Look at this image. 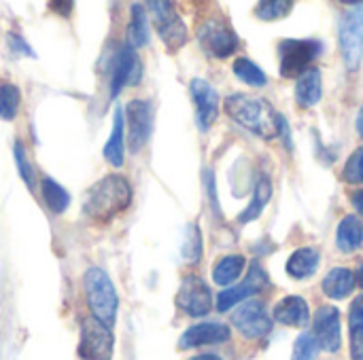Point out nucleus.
<instances>
[{
  "label": "nucleus",
  "mask_w": 363,
  "mask_h": 360,
  "mask_svg": "<svg viewBox=\"0 0 363 360\" xmlns=\"http://www.w3.org/2000/svg\"><path fill=\"white\" fill-rule=\"evenodd\" d=\"M123 157H125V117H123V108L117 106L115 112H113L111 136H108V140L104 144V159L113 168H121Z\"/></svg>",
  "instance_id": "nucleus-18"
},
{
  "label": "nucleus",
  "mask_w": 363,
  "mask_h": 360,
  "mask_svg": "<svg viewBox=\"0 0 363 360\" xmlns=\"http://www.w3.org/2000/svg\"><path fill=\"white\" fill-rule=\"evenodd\" d=\"M232 325L247 339H259L272 331V318L268 316L266 306L262 301H245L232 314Z\"/></svg>",
  "instance_id": "nucleus-11"
},
{
  "label": "nucleus",
  "mask_w": 363,
  "mask_h": 360,
  "mask_svg": "<svg viewBox=\"0 0 363 360\" xmlns=\"http://www.w3.org/2000/svg\"><path fill=\"white\" fill-rule=\"evenodd\" d=\"M189 360H221L217 354H200V356H194Z\"/></svg>",
  "instance_id": "nucleus-39"
},
{
  "label": "nucleus",
  "mask_w": 363,
  "mask_h": 360,
  "mask_svg": "<svg viewBox=\"0 0 363 360\" xmlns=\"http://www.w3.org/2000/svg\"><path fill=\"white\" fill-rule=\"evenodd\" d=\"M181 255L187 263L200 261V257H202V233H200L198 225H187L183 246H181Z\"/></svg>",
  "instance_id": "nucleus-30"
},
{
  "label": "nucleus",
  "mask_w": 363,
  "mask_h": 360,
  "mask_svg": "<svg viewBox=\"0 0 363 360\" xmlns=\"http://www.w3.org/2000/svg\"><path fill=\"white\" fill-rule=\"evenodd\" d=\"M177 306L191 318H202L213 310V293L208 284L198 276L183 278L179 293H177Z\"/></svg>",
  "instance_id": "nucleus-10"
},
{
  "label": "nucleus",
  "mask_w": 363,
  "mask_h": 360,
  "mask_svg": "<svg viewBox=\"0 0 363 360\" xmlns=\"http://www.w3.org/2000/svg\"><path fill=\"white\" fill-rule=\"evenodd\" d=\"M363 242V223L359 216L349 214L340 221L336 231V244L340 252H353L362 246Z\"/></svg>",
  "instance_id": "nucleus-22"
},
{
  "label": "nucleus",
  "mask_w": 363,
  "mask_h": 360,
  "mask_svg": "<svg viewBox=\"0 0 363 360\" xmlns=\"http://www.w3.org/2000/svg\"><path fill=\"white\" fill-rule=\"evenodd\" d=\"M247 259L242 255H228L217 261L213 267V282L219 286H232L245 272Z\"/></svg>",
  "instance_id": "nucleus-23"
},
{
  "label": "nucleus",
  "mask_w": 363,
  "mask_h": 360,
  "mask_svg": "<svg viewBox=\"0 0 363 360\" xmlns=\"http://www.w3.org/2000/svg\"><path fill=\"white\" fill-rule=\"evenodd\" d=\"M79 354L83 360H111L113 356V333L96 318H85L81 325Z\"/></svg>",
  "instance_id": "nucleus-9"
},
{
  "label": "nucleus",
  "mask_w": 363,
  "mask_h": 360,
  "mask_svg": "<svg viewBox=\"0 0 363 360\" xmlns=\"http://www.w3.org/2000/svg\"><path fill=\"white\" fill-rule=\"evenodd\" d=\"M189 93L191 100L196 104V121L200 125L202 132H206L219 115V95L213 89L211 83H206L204 79H194L189 83Z\"/></svg>",
  "instance_id": "nucleus-14"
},
{
  "label": "nucleus",
  "mask_w": 363,
  "mask_h": 360,
  "mask_svg": "<svg viewBox=\"0 0 363 360\" xmlns=\"http://www.w3.org/2000/svg\"><path fill=\"white\" fill-rule=\"evenodd\" d=\"M355 125H357V134L363 138V106L359 108V115H357V123Z\"/></svg>",
  "instance_id": "nucleus-38"
},
{
  "label": "nucleus",
  "mask_w": 363,
  "mask_h": 360,
  "mask_svg": "<svg viewBox=\"0 0 363 360\" xmlns=\"http://www.w3.org/2000/svg\"><path fill=\"white\" fill-rule=\"evenodd\" d=\"M317 352H319V346H317L315 337L311 333H302L296 339L291 360H315L317 359Z\"/></svg>",
  "instance_id": "nucleus-33"
},
{
  "label": "nucleus",
  "mask_w": 363,
  "mask_h": 360,
  "mask_svg": "<svg viewBox=\"0 0 363 360\" xmlns=\"http://www.w3.org/2000/svg\"><path fill=\"white\" fill-rule=\"evenodd\" d=\"M198 42L202 51L211 57L225 59L238 49L236 32L221 19H206L198 28Z\"/></svg>",
  "instance_id": "nucleus-7"
},
{
  "label": "nucleus",
  "mask_w": 363,
  "mask_h": 360,
  "mask_svg": "<svg viewBox=\"0 0 363 360\" xmlns=\"http://www.w3.org/2000/svg\"><path fill=\"white\" fill-rule=\"evenodd\" d=\"M323 293L330 299H347L355 291V274L347 267H334L321 282Z\"/></svg>",
  "instance_id": "nucleus-21"
},
{
  "label": "nucleus",
  "mask_w": 363,
  "mask_h": 360,
  "mask_svg": "<svg viewBox=\"0 0 363 360\" xmlns=\"http://www.w3.org/2000/svg\"><path fill=\"white\" fill-rule=\"evenodd\" d=\"M294 8V2L289 0H266L259 2L255 8V15L264 21H277L281 17H287Z\"/></svg>",
  "instance_id": "nucleus-31"
},
{
  "label": "nucleus",
  "mask_w": 363,
  "mask_h": 360,
  "mask_svg": "<svg viewBox=\"0 0 363 360\" xmlns=\"http://www.w3.org/2000/svg\"><path fill=\"white\" fill-rule=\"evenodd\" d=\"M342 178H345V182H351V185L363 182V146L349 157V161L342 170Z\"/></svg>",
  "instance_id": "nucleus-34"
},
{
  "label": "nucleus",
  "mask_w": 363,
  "mask_h": 360,
  "mask_svg": "<svg viewBox=\"0 0 363 360\" xmlns=\"http://www.w3.org/2000/svg\"><path fill=\"white\" fill-rule=\"evenodd\" d=\"M319 261H321V255L317 248L313 246L298 248L287 261V274L296 280H306L315 276V272L319 269Z\"/></svg>",
  "instance_id": "nucleus-20"
},
{
  "label": "nucleus",
  "mask_w": 363,
  "mask_h": 360,
  "mask_svg": "<svg viewBox=\"0 0 363 360\" xmlns=\"http://www.w3.org/2000/svg\"><path fill=\"white\" fill-rule=\"evenodd\" d=\"M234 74H236L242 83H247V85H251V87H264V85L268 83L266 72H264L253 59H249V57H238V59L234 62Z\"/></svg>",
  "instance_id": "nucleus-29"
},
{
  "label": "nucleus",
  "mask_w": 363,
  "mask_h": 360,
  "mask_svg": "<svg viewBox=\"0 0 363 360\" xmlns=\"http://www.w3.org/2000/svg\"><path fill=\"white\" fill-rule=\"evenodd\" d=\"M40 193H43V199H45L47 208L53 214H64L66 208L70 206V193L57 180H53L49 176L40 178Z\"/></svg>",
  "instance_id": "nucleus-25"
},
{
  "label": "nucleus",
  "mask_w": 363,
  "mask_h": 360,
  "mask_svg": "<svg viewBox=\"0 0 363 360\" xmlns=\"http://www.w3.org/2000/svg\"><path fill=\"white\" fill-rule=\"evenodd\" d=\"M223 106H225V112L238 125L253 132L255 136H262V138L270 140V138L281 134L283 117H279V112L270 106V102H266L262 98L234 93V95L225 98Z\"/></svg>",
  "instance_id": "nucleus-2"
},
{
  "label": "nucleus",
  "mask_w": 363,
  "mask_h": 360,
  "mask_svg": "<svg viewBox=\"0 0 363 360\" xmlns=\"http://www.w3.org/2000/svg\"><path fill=\"white\" fill-rule=\"evenodd\" d=\"M323 51L321 40H296L287 38L279 45V57H281V76L294 79L308 70L311 62H315Z\"/></svg>",
  "instance_id": "nucleus-5"
},
{
  "label": "nucleus",
  "mask_w": 363,
  "mask_h": 360,
  "mask_svg": "<svg viewBox=\"0 0 363 360\" xmlns=\"http://www.w3.org/2000/svg\"><path fill=\"white\" fill-rule=\"evenodd\" d=\"M123 117H125V127H128L125 129L128 146L134 153H138L145 149V144L149 142L151 132H153V104L143 98L130 100Z\"/></svg>",
  "instance_id": "nucleus-6"
},
{
  "label": "nucleus",
  "mask_w": 363,
  "mask_h": 360,
  "mask_svg": "<svg viewBox=\"0 0 363 360\" xmlns=\"http://www.w3.org/2000/svg\"><path fill=\"white\" fill-rule=\"evenodd\" d=\"M83 289L87 295V306L91 310V318L102 323L104 327H113L119 310L117 291L102 267H89L83 276Z\"/></svg>",
  "instance_id": "nucleus-3"
},
{
  "label": "nucleus",
  "mask_w": 363,
  "mask_h": 360,
  "mask_svg": "<svg viewBox=\"0 0 363 360\" xmlns=\"http://www.w3.org/2000/svg\"><path fill=\"white\" fill-rule=\"evenodd\" d=\"M6 42H9V49L15 53V55H26V57H36V53L30 49V45L15 32H9L6 34Z\"/></svg>",
  "instance_id": "nucleus-35"
},
{
  "label": "nucleus",
  "mask_w": 363,
  "mask_h": 360,
  "mask_svg": "<svg viewBox=\"0 0 363 360\" xmlns=\"http://www.w3.org/2000/svg\"><path fill=\"white\" fill-rule=\"evenodd\" d=\"M149 8L153 13V25L162 42L170 49L177 51L187 42V25L181 19V15L174 11L172 2H149Z\"/></svg>",
  "instance_id": "nucleus-8"
},
{
  "label": "nucleus",
  "mask_w": 363,
  "mask_h": 360,
  "mask_svg": "<svg viewBox=\"0 0 363 360\" xmlns=\"http://www.w3.org/2000/svg\"><path fill=\"white\" fill-rule=\"evenodd\" d=\"M13 155H15V166H17V172H19L21 180L26 182L28 189H32L34 187V168H32V163H30V159H28L26 149H23L21 142H15L13 144Z\"/></svg>",
  "instance_id": "nucleus-32"
},
{
  "label": "nucleus",
  "mask_w": 363,
  "mask_h": 360,
  "mask_svg": "<svg viewBox=\"0 0 363 360\" xmlns=\"http://www.w3.org/2000/svg\"><path fill=\"white\" fill-rule=\"evenodd\" d=\"M351 204H353V208L363 216V189L351 193Z\"/></svg>",
  "instance_id": "nucleus-36"
},
{
  "label": "nucleus",
  "mask_w": 363,
  "mask_h": 360,
  "mask_svg": "<svg viewBox=\"0 0 363 360\" xmlns=\"http://www.w3.org/2000/svg\"><path fill=\"white\" fill-rule=\"evenodd\" d=\"M149 38H151V30H149L147 11L143 4H132V17L128 23V47L140 49L149 45Z\"/></svg>",
  "instance_id": "nucleus-24"
},
{
  "label": "nucleus",
  "mask_w": 363,
  "mask_h": 360,
  "mask_svg": "<svg viewBox=\"0 0 363 360\" xmlns=\"http://www.w3.org/2000/svg\"><path fill=\"white\" fill-rule=\"evenodd\" d=\"M349 325H351V359L363 360V295L351 303Z\"/></svg>",
  "instance_id": "nucleus-27"
},
{
  "label": "nucleus",
  "mask_w": 363,
  "mask_h": 360,
  "mask_svg": "<svg viewBox=\"0 0 363 360\" xmlns=\"http://www.w3.org/2000/svg\"><path fill=\"white\" fill-rule=\"evenodd\" d=\"M338 40L345 66L349 70H357L363 59V2L351 4V8L342 13L338 23Z\"/></svg>",
  "instance_id": "nucleus-4"
},
{
  "label": "nucleus",
  "mask_w": 363,
  "mask_h": 360,
  "mask_svg": "<svg viewBox=\"0 0 363 360\" xmlns=\"http://www.w3.org/2000/svg\"><path fill=\"white\" fill-rule=\"evenodd\" d=\"M274 320L285 325V327H306L311 323V310L308 303L302 297L289 295L285 299H281L274 306Z\"/></svg>",
  "instance_id": "nucleus-17"
},
{
  "label": "nucleus",
  "mask_w": 363,
  "mask_h": 360,
  "mask_svg": "<svg viewBox=\"0 0 363 360\" xmlns=\"http://www.w3.org/2000/svg\"><path fill=\"white\" fill-rule=\"evenodd\" d=\"M21 104V89L15 83H0V119L13 121Z\"/></svg>",
  "instance_id": "nucleus-28"
},
{
  "label": "nucleus",
  "mask_w": 363,
  "mask_h": 360,
  "mask_svg": "<svg viewBox=\"0 0 363 360\" xmlns=\"http://www.w3.org/2000/svg\"><path fill=\"white\" fill-rule=\"evenodd\" d=\"M270 197H272V185H270V180H268L266 176H262V178L257 180V185H255L251 204L245 208V212L238 216V221H240V223H251V221L259 219V214H264V208L268 206Z\"/></svg>",
  "instance_id": "nucleus-26"
},
{
  "label": "nucleus",
  "mask_w": 363,
  "mask_h": 360,
  "mask_svg": "<svg viewBox=\"0 0 363 360\" xmlns=\"http://www.w3.org/2000/svg\"><path fill=\"white\" fill-rule=\"evenodd\" d=\"M230 327L221 323H200L189 327L181 339L179 348L181 350H191V348H202V346H219L230 339Z\"/></svg>",
  "instance_id": "nucleus-16"
},
{
  "label": "nucleus",
  "mask_w": 363,
  "mask_h": 360,
  "mask_svg": "<svg viewBox=\"0 0 363 360\" xmlns=\"http://www.w3.org/2000/svg\"><path fill=\"white\" fill-rule=\"evenodd\" d=\"M323 95V81H321V70L319 68H308L298 76L296 85V102L302 108H311L319 104Z\"/></svg>",
  "instance_id": "nucleus-19"
},
{
  "label": "nucleus",
  "mask_w": 363,
  "mask_h": 360,
  "mask_svg": "<svg viewBox=\"0 0 363 360\" xmlns=\"http://www.w3.org/2000/svg\"><path fill=\"white\" fill-rule=\"evenodd\" d=\"M355 284H359L363 289V261L359 263V267H357V272H355Z\"/></svg>",
  "instance_id": "nucleus-37"
},
{
  "label": "nucleus",
  "mask_w": 363,
  "mask_h": 360,
  "mask_svg": "<svg viewBox=\"0 0 363 360\" xmlns=\"http://www.w3.org/2000/svg\"><path fill=\"white\" fill-rule=\"evenodd\" d=\"M266 286H268V274L255 263V265H251L249 276H247V280L242 284L230 286L223 293H219V297H217V310L219 312H230L234 306L247 301L249 297H253L255 293L264 291Z\"/></svg>",
  "instance_id": "nucleus-13"
},
{
  "label": "nucleus",
  "mask_w": 363,
  "mask_h": 360,
  "mask_svg": "<svg viewBox=\"0 0 363 360\" xmlns=\"http://www.w3.org/2000/svg\"><path fill=\"white\" fill-rule=\"evenodd\" d=\"M132 204V187L125 176L108 174L96 180L83 197V214L91 221L106 223L119 216Z\"/></svg>",
  "instance_id": "nucleus-1"
},
{
  "label": "nucleus",
  "mask_w": 363,
  "mask_h": 360,
  "mask_svg": "<svg viewBox=\"0 0 363 360\" xmlns=\"http://www.w3.org/2000/svg\"><path fill=\"white\" fill-rule=\"evenodd\" d=\"M140 76V59L136 51L128 45H123L113 55V74H111V98H117L119 91L125 85L138 83Z\"/></svg>",
  "instance_id": "nucleus-15"
},
{
  "label": "nucleus",
  "mask_w": 363,
  "mask_h": 360,
  "mask_svg": "<svg viewBox=\"0 0 363 360\" xmlns=\"http://www.w3.org/2000/svg\"><path fill=\"white\" fill-rule=\"evenodd\" d=\"M313 337L317 346L330 354L338 352L342 346V333H340V312L332 306H321L315 312L313 320Z\"/></svg>",
  "instance_id": "nucleus-12"
}]
</instances>
